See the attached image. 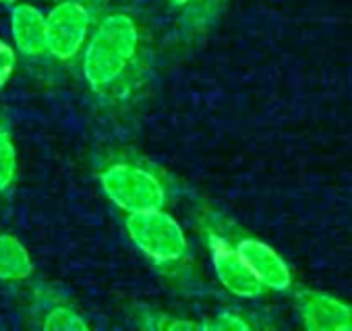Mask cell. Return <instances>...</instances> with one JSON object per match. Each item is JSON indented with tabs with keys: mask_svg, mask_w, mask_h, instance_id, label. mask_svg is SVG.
<instances>
[{
	"mask_svg": "<svg viewBox=\"0 0 352 331\" xmlns=\"http://www.w3.org/2000/svg\"><path fill=\"white\" fill-rule=\"evenodd\" d=\"M139 48V30L124 13L108 15L89 38L83 52V75L96 89H106L122 77Z\"/></svg>",
	"mask_w": 352,
	"mask_h": 331,
	"instance_id": "cell-1",
	"label": "cell"
},
{
	"mask_svg": "<svg viewBox=\"0 0 352 331\" xmlns=\"http://www.w3.org/2000/svg\"><path fill=\"white\" fill-rule=\"evenodd\" d=\"M126 232L133 244L155 263H174L187 253L185 230L162 207L129 214Z\"/></svg>",
	"mask_w": 352,
	"mask_h": 331,
	"instance_id": "cell-2",
	"label": "cell"
},
{
	"mask_svg": "<svg viewBox=\"0 0 352 331\" xmlns=\"http://www.w3.org/2000/svg\"><path fill=\"white\" fill-rule=\"evenodd\" d=\"M100 183L106 197L126 214L155 209L166 201L162 181L141 166L112 163L102 172Z\"/></svg>",
	"mask_w": 352,
	"mask_h": 331,
	"instance_id": "cell-3",
	"label": "cell"
},
{
	"mask_svg": "<svg viewBox=\"0 0 352 331\" xmlns=\"http://www.w3.org/2000/svg\"><path fill=\"white\" fill-rule=\"evenodd\" d=\"M89 36V13L75 0H63L46 15V52L58 60L75 58Z\"/></svg>",
	"mask_w": 352,
	"mask_h": 331,
	"instance_id": "cell-4",
	"label": "cell"
},
{
	"mask_svg": "<svg viewBox=\"0 0 352 331\" xmlns=\"http://www.w3.org/2000/svg\"><path fill=\"white\" fill-rule=\"evenodd\" d=\"M210 251H212L214 271H216L220 284L230 294L241 296V298H257L265 292V288L259 284V279L251 273V269L239 255L236 247H232L226 238L212 234Z\"/></svg>",
	"mask_w": 352,
	"mask_h": 331,
	"instance_id": "cell-5",
	"label": "cell"
},
{
	"mask_svg": "<svg viewBox=\"0 0 352 331\" xmlns=\"http://www.w3.org/2000/svg\"><path fill=\"white\" fill-rule=\"evenodd\" d=\"M236 251L265 290L284 292L292 286V271L288 263L267 242L249 236L236 244Z\"/></svg>",
	"mask_w": 352,
	"mask_h": 331,
	"instance_id": "cell-6",
	"label": "cell"
},
{
	"mask_svg": "<svg viewBox=\"0 0 352 331\" xmlns=\"http://www.w3.org/2000/svg\"><path fill=\"white\" fill-rule=\"evenodd\" d=\"M298 315L309 331H350L352 306L319 290L298 294Z\"/></svg>",
	"mask_w": 352,
	"mask_h": 331,
	"instance_id": "cell-7",
	"label": "cell"
},
{
	"mask_svg": "<svg viewBox=\"0 0 352 331\" xmlns=\"http://www.w3.org/2000/svg\"><path fill=\"white\" fill-rule=\"evenodd\" d=\"M11 36L15 48L25 56L46 52V15L34 5L21 3L11 11Z\"/></svg>",
	"mask_w": 352,
	"mask_h": 331,
	"instance_id": "cell-8",
	"label": "cell"
},
{
	"mask_svg": "<svg viewBox=\"0 0 352 331\" xmlns=\"http://www.w3.org/2000/svg\"><path fill=\"white\" fill-rule=\"evenodd\" d=\"M32 257L25 244L13 234H0V279L23 282L32 275Z\"/></svg>",
	"mask_w": 352,
	"mask_h": 331,
	"instance_id": "cell-9",
	"label": "cell"
},
{
	"mask_svg": "<svg viewBox=\"0 0 352 331\" xmlns=\"http://www.w3.org/2000/svg\"><path fill=\"white\" fill-rule=\"evenodd\" d=\"M17 149L7 130H0V193L7 191L17 176Z\"/></svg>",
	"mask_w": 352,
	"mask_h": 331,
	"instance_id": "cell-10",
	"label": "cell"
},
{
	"mask_svg": "<svg viewBox=\"0 0 352 331\" xmlns=\"http://www.w3.org/2000/svg\"><path fill=\"white\" fill-rule=\"evenodd\" d=\"M87 327L85 319L69 306H54L44 319V329L48 331H87Z\"/></svg>",
	"mask_w": 352,
	"mask_h": 331,
	"instance_id": "cell-11",
	"label": "cell"
},
{
	"mask_svg": "<svg viewBox=\"0 0 352 331\" xmlns=\"http://www.w3.org/2000/svg\"><path fill=\"white\" fill-rule=\"evenodd\" d=\"M201 329H210V331H249L251 325H249L243 317H239V315L220 312L216 319L204 323Z\"/></svg>",
	"mask_w": 352,
	"mask_h": 331,
	"instance_id": "cell-12",
	"label": "cell"
},
{
	"mask_svg": "<svg viewBox=\"0 0 352 331\" xmlns=\"http://www.w3.org/2000/svg\"><path fill=\"white\" fill-rule=\"evenodd\" d=\"M15 62H17L15 50L7 42L0 40V87L11 79V75L15 71Z\"/></svg>",
	"mask_w": 352,
	"mask_h": 331,
	"instance_id": "cell-13",
	"label": "cell"
},
{
	"mask_svg": "<svg viewBox=\"0 0 352 331\" xmlns=\"http://www.w3.org/2000/svg\"><path fill=\"white\" fill-rule=\"evenodd\" d=\"M168 3H172V5H187L189 0H168Z\"/></svg>",
	"mask_w": 352,
	"mask_h": 331,
	"instance_id": "cell-14",
	"label": "cell"
},
{
	"mask_svg": "<svg viewBox=\"0 0 352 331\" xmlns=\"http://www.w3.org/2000/svg\"><path fill=\"white\" fill-rule=\"evenodd\" d=\"M0 3H11V0H0Z\"/></svg>",
	"mask_w": 352,
	"mask_h": 331,
	"instance_id": "cell-15",
	"label": "cell"
}]
</instances>
